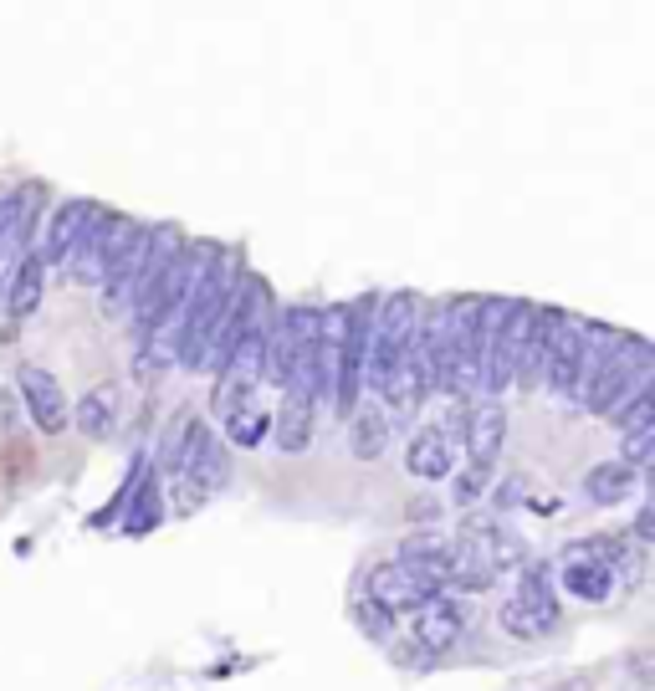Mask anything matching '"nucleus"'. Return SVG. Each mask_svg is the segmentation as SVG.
Wrapping results in <instances>:
<instances>
[{
	"mask_svg": "<svg viewBox=\"0 0 655 691\" xmlns=\"http://www.w3.org/2000/svg\"><path fill=\"white\" fill-rule=\"evenodd\" d=\"M579 492L589 497V507H620V502H630V497L640 492V471L625 466L620 456H615V461H599V466L584 471Z\"/></svg>",
	"mask_w": 655,
	"mask_h": 691,
	"instance_id": "4468645a",
	"label": "nucleus"
},
{
	"mask_svg": "<svg viewBox=\"0 0 655 691\" xmlns=\"http://www.w3.org/2000/svg\"><path fill=\"white\" fill-rule=\"evenodd\" d=\"M476 548H482L492 564H497V574H507V569H522L528 564V548H522V538L517 533H507L502 523H487V517H471V523L461 528Z\"/></svg>",
	"mask_w": 655,
	"mask_h": 691,
	"instance_id": "6ab92c4d",
	"label": "nucleus"
},
{
	"mask_svg": "<svg viewBox=\"0 0 655 691\" xmlns=\"http://www.w3.org/2000/svg\"><path fill=\"white\" fill-rule=\"evenodd\" d=\"M650 528H655V512H650V502H645V507L635 512V528H630V538H635V543H650V538H655Z\"/></svg>",
	"mask_w": 655,
	"mask_h": 691,
	"instance_id": "c756f323",
	"label": "nucleus"
},
{
	"mask_svg": "<svg viewBox=\"0 0 655 691\" xmlns=\"http://www.w3.org/2000/svg\"><path fill=\"white\" fill-rule=\"evenodd\" d=\"M553 589L569 594V599H584V604H604V599H615L620 579H615V569H609L604 558H594V553H584L574 543L569 553H563V564L553 569Z\"/></svg>",
	"mask_w": 655,
	"mask_h": 691,
	"instance_id": "6e6552de",
	"label": "nucleus"
},
{
	"mask_svg": "<svg viewBox=\"0 0 655 691\" xmlns=\"http://www.w3.org/2000/svg\"><path fill=\"white\" fill-rule=\"evenodd\" d=\"M87 215H93V200H62V205L52 210L47 236H41V251H36L41 262H47V267H62V262H67V251H72V241L82 236Z\"/></svg>",
	"mask_w": 655,
	"mask_h": 691,
	"instance_id": "dca6fc26",
	"label": "nucleus"
},
{
	"mask_svg": "<svg viewBox=\"0 0 655 691\" xmlns=\"http://www.w3.org/2000/svg\"><path fill=\"white\" fill-rule=\"evenodd\" d=\"M164 226H128V236L118 241V251L108 256V267H103V277H98V287H103V313L108 318H118L123 308H128V297H134V287H139V277L149 272V262H154V251L164 246Z\"/></svg>",
	"mask_w": 655,
	"mask_h": 691,
	"instance_id": "7ed1b4c3",
	"label": "nucleus"
},
{
	"mask_svg": "<svg viewBox=\"0 0 655 691\" xmlns=\"http://www.w3.org/2000/svg\"><path fill=\"white\" fill-rule=\"evenodd\" d=\"M41 190L36 180H26V185H16L6 200H0V256H11L16 246H26L31 241V226H36V210H41Z\"/></svg>",
	"mask_w": 655,
	"mask_h": 691,
	"instance_id": "ddd939ff",
	"label": "nucleus"
},
{
	"mask_svg": "<svg viewBox=\"0 0 655 691\" xmlns=\"http://www.w3.org/2000/svg\"><path fill=\"white\" fill-rule=\"evenodd\" d=\"M72 425L82 430L87 441H108L113 430H118V384L113 379L93 384V390L82 395V405L72 410Z\"/></svg>",
	"mask_w": 655,
	"mask_h": 691,
	"instance_id": "a211bd4d",
	"label": "nucleus"
},
{
	"mask_svg": "<svg viewBox=\"0 0 655 691\" xmlns=\"http://www.w3.org/2000/svg\"><path fill=\"white\" fill-rule=\"evenodd\" d=\"M522 492H528V482H522V477H507L502 487H492V507H517V502H528Z\"/></svg>",
	"mask_w": 655,
	"mask_h": 691,
	"instance_id": "c85d7f7f",
	"label": "nucleus"
},
{
	"mask_svg": "<svg viewBox=\"0 0 655 691\" xmlns=\"http://www.w3.org/2000/svg\"><path fill=\"white\" fill-rule=\"evenodd\" d=\"M461 441H466V461L497 466V456L507 446V405H502V395H476V405L466 410V425H461Z\"/></svg>",
	"mask_w": 655,
	"mask_h": 691,
	"instance_id": "1a4fd4ad",
	"label": "nucleus"
},
{
	"mask_svg": "<svg viewBox=\"0 0 655 691\" xmlns=\"http://www.w3.org/2000/svg\"><path fill=\"white\" fill-rule=\"evenodd\" d=\"M415 645L425 656H451L456 651V640H461V630H466V594H456V589H435L425 604H415Z\"/></svg>",
	"mask_w": 655,
	"mask_h": 691,
	"instance_id": "39448f33",
	"label": "nucleus"
},
{
	"mask_svg": "<svg viewBox=\"0 0 655 691\" xmlns=\"http://www.w3.org/2000/svg\"><path fill=\"white\" fill-rule=\"evenodd\" d=\"M420 323V297L415 292H389L374 302V323H369V349H364V390H384V379L395 374L400 354L410 349Z\"/></svg>",
	"mask_w": 655,
	"mask_h": 691,
	"instance_id": "f03ea898",
	"label": "nucleus"
},
{
	"mask_svg": "<svg viewBox=\"0 0 655 691\" xmlns=\"http://www.w3.org/2000/svg\"><path fill=\"white\" fill-rule=\"evenodd\" d=\"M655 420V395H650V384H640V390H630L615 410H609V425H615L620 430V436H625V430H640V425H650Z\"/></svg>",
	"mask_w": 655,
	"mask_h": 691,
	"instance_id": "393cba45",
	"label": "nucleus"
},
{
	"mask_svg": "<svg viewBox=\"0 0 655 691\" xmlns=\"http://www.w3.org/2000/svg\"><path fill=\"white\" fill-rule=\"evenodd\" d=\"M487 492H492V466L466 461V466L451 471V502H456V507H476Z\"/></svg>",
	"mask_w": 655,
	"mask_h": 691,
	"instance_id": "b1692460",
	"label": "nucleus"
},
{
	"mask_svg": "<svg viewBox=\"0 0 655 691\" xmlns=\"http://www.w3.org/2000/svg\"><path fill=\"white\" fill-rule=\"evenodd\" d=\"M16 390H21V405H26V420L41 430V436H62L72 425V405L62 395V384L52 369L41 364H21L16 369Z\"/></svg>",
	"mask_w": 655,
	"mask_h": 691,
	"instance_id": "0eeeda50",
	"label": "nucleus"
},
{
	"mask_svg": "<svg viewBox=\"0 0 655 691\" xmlns=\"http://www.w3.org/2000/svg\"><path fill=\"white\" fill-rule=\"evenodd\" d=\"M267 430H272V410H256V405L226 410V446H231V451L261 446V441H267Z\"/></svg>",
	"mask_w": 655,
	"mask_h": 691,
	"instance_id": "5701e85b",
	"label": "nucleus"
},
{
	"mask_svg": "<svg viewBox=\"0 0 655 691\" xmlns=\"http://www.w3.org/2000/svg\"><path fill=\"white\" fill-rule=\"evenodd\" d=\"M41 297H47V262H41L36 251H26L16 262V272H11V287H6V318L26 323L41 308Z\"/></svg>",
	"mask_w": 655,
	"mask_h": 691,
	"instance_id": "f3484780",
	"label": "nucleus"
},
{
	"mask_svg": "<svg viewBox=\"0 0 655 691\" xmlns=\"http://www.w3.org/2000/svg\"><path fill=\"white\" fill-rule=\"evenodd\" d=\"M400 564L420 569L430 584H441L446 589V564H451V538L446 533H415L400 543Z\"/></svg>",
	"mask_w": 655,
	"mask_h": 691,
	"instance_id": "412c9836",
	"label": "nucleus"
},
{
	"mask_svg": "<svg viewBox=\"0 0 655 691\" xmlns=\"http://www.w3.org/2000/svg\"><path fill=\"white\" fill-rule=\"evenodd\" d=\"M435 589H441V584H430L420 569L400 564V558H389V564H379V569L369 574V599H374V604H384L389 615L415 610V604H425Z\"/></svg>",
	"mask_w": 655,
	"mask_h": 691,
	"instance_id": "9d476101",
	"label": "nucleus"
},
{
	"mask_svg": "<svg viewBox=\"0 0 655 691\" xmlns=\"http://www.w3.org/2000/svg\"><path fill=\"white\" fill-rule=\"evenodd\" d=\"M497 625L512 635V640H538L543 630H538V620L528 615V610H522V604L517 599H502V610H497Z\"/></svg>",
	"mask_w": 655,
	"mask_h": 691,
	"instance_id": "bb28decb",
	"label": "nucleus"
},
{
	"mask_svg": "<svg viewBox=\"0 0 655 691\" xmlns=\"http://www.w3.org/2000/svg\"><path fill=\"white\" fill-rule=\"evenodd\" d=\"M584 364H589V333L584 323H574L569 313H563L553 343H548V364H543V384L538 390H548L553 400H574L579 379H584Z\"/></svg>",
	"mask_w": 655,
	"mask_h": 691,
	"instance_id": "423d86ee",
	"label": "nucleus"
},
{
	"mask_svg": "<svg viewBox=\"0 0 655 691\" xmlns=\"http://www.w3.org/2000/svg\"><path fill=\"white\" fill-rule=\"evenodd\" d=\"M159 523H164V487H159V477H154L149 466H139L134 482H128V492H123V533L128 538H144Z\"/></svg>",
	"mask_w": 655,
	"mask_h": 691,
	"instance_id": "9b49d317",
	"label": "nucleus"
},
{
	"mask_svg": "<svg viewBox=\"0 0 655 691\" xmlns=\"http://www.w3.org/2000/svg\"><path fill=\"white\" fill-rule=\"evenodd\" d=\"M313 400H302V395H292V390H282V410H277V451H287V456H302L308 451V441H313Z\"/></svg>",
	"mask_w": 655,
	"mask_h": 691,
	"instance_id": "aec40b11",
	"label": "nucleus"
},
{
	"mask_svg": "<svg viewBox=\"0 0 655 691\" xmlns=\"http://www.w3.org/2000/svg\"><path fill=\"white\" fill-rule=\"evenodd\" d=\"M128 226H134V221H123L118 210L93 205V215H87L82 236H77L72 251H67V272H72V282H98L103 267H108V256H113L118 241L128 236Z\"/></svg>",
	"mask_w": 655,
	"mask_h": 691,
	"instance_id": "20e7f679",
	"label": "nucleus"
},
{
	"mask_svg": "<svg viewBox=\"0 0 655 691\" xmlns=\"http://www.w3.org/2000/svg\"><path fill=\"white\" fill-rule=\"evenodd\" d=\"M650 456H655V420L640 425V430H625V451H620V461L635 466V471H645Z\"/></svg>",
	"mask_w": 655,
	"mask_h": 691,
	"instance_id": "a878e982",
	"label": "nucleus"
},
{
	"mask_svg": "<svg viewBox=\"0 0 655 691\" xmlns=\"http://www.w3.org/2000/svg\"><path fill=\"white\" fill-rule=\"evenodd\" d=\"M389 415L384 410H369V405H359L354 415H348V451H354L359 461H379L384 451H389Z\"/></svg>",
	"mask_w": 655,
	"mask_h": 691,
	"instance_id": "4be33fe9",
	"label": "nucleus"
},
{
	"mask_svg": "<svg viewBox=\"0 0 655 691\" xmlns=\"http://www.w3.org/2000/svg\"><path fill=\"white\" fill-rule=\"evenodd\" d=\"M241 256L226 251V246H205V267L190 287V302H185V313L180 323L169 328V359L190 369V374H205V359H210V338L215 328H221L226 308H231V297L241 287Z\"/></svg>",
	"mask_w": 655,
	"mask_h": 691,
	"instance_id": "f257e3e1",
	"label": "nucleus"
},
{
	"mask_svg": "<svg viewBox=\"0 0 655 691\" xmlns=\"http://www.w3.org/2000/svg\"><path fill=\"white\" fill-rule=\"evenodd\" d=\"M512 599L538 620L543 635L558 625V589H553V569H548V564H522V569H517V594H512Z\"/></svg>",
	"mask_w": 655,
	"mask_h": 691,
	"instance_id": "2eb2a0df",
	"label": "nucleus"
},
{
	"mask_svg": "<svg viewBox=\"0 0 655 691\" xmlns=\"http://www.w3.org/2000/svg\"><path fill=\"white\" fill-rule=\"evenodd\" d=\"M405 471L420 482H446L451 471H456V456H451V436L446 430H435V425H420L410 446H405Z\"/></svg>",
	"mask_w": 655,
	"mask_h": 691,
	"instance_id": "f8f14e48",
	"label": "nucleus"
},
{
	"mask_svg": "<svg viewBox=\"0 0 655 691\" xmlns=\"http://www.w3.org/2000/svg\"><path fill=\"white\" fill-rule=\"evenodd\" d=\"M359 630H364L369 640H384V635H389V610H384V604H374V599L359 604Z\"/></svg>",
	"mask_w": 655,
	"mask_h": 691,
	"instance_id": "cd10ccee",
	"label": "nucleus"
}]
</instances>
